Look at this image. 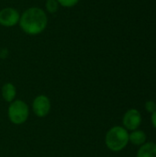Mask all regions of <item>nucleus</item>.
<instances>
[{"mask_svg": "<svg viewBox=\"0 0 156 157\" xmlns=\"http://www.w3.org/2000/svg\"><path fill=\"white\" fill-rule=\"evenodd\" d=\"M18 25L27 35L37 36L41 34L48 26L47 13L41 7L30 6L20 14Z\"/></svg>", "mask_w": 156, "mask_h": 157, "instance_id": "nucleus-1", "label": "nucleus"}, {"mask_svg": "<svg viewBox=\"0 0 156 157\" xmlns=\"http://www.w3.org/2000/svg\"><path fill=\"white\" fill-rule=\"evenodd\" d=\"M129 144V132L122 126L111 127L105 135V144L113 153L123 151Z\"/></svg>", "mask_w": 156, "mask_h": 157, "instance_id": "nucleus-2", "label": "nucleus"}, {"mask_svg": "<svg viewBox=\"0 0 156 157\" xmlns=\"http://www.w3.org/2000/svg\"><path fill=\"white\" fill-rule=\"evenodd\" d=\"M7 117L10 122L14 125L24 124L29 117V105L21 99H15L9 103L7 109Z\"/></svg>", "mask_w": 156, "mask_h": 157, "instance_id": "nucleus-3", "label": "nucleus"}, {"mask_svg": "<svg viewBox=\"0 0 156 157\" xmlns=\"http://www.w3.org/2000/svg\"><path fill=\"white\" fill-rule=\"evenodd\" d=\"M32 112L38 118L47 117L51 109V103L46 95H38L32 101Z\"/></svg>", "mask_w": 156, "mask_h": 157, "instance_id": "nucleus-4", "label": "nucleus"}, {"mask_svg": "<svg viewBox=\"0 0 156 157\" xmlns=\"http://www.w3.org/2000/svg\"><path fill=\"white\" fill-rule=\"evenodd\" d=\"M143 121V117L137 109H128L122 117V127L128 132H132L140 128Z\"/></svg>", "mask_w": 156, "mask_h": 157, "instance_id": "nucleus-5", "label": "nucleus"}, {"mask_svg": "<svg viewBox=\"0 0 156 157\" xmlns=\"http://www.w3.org/2000/svg\"><path fill=\"white\" fill-rule=\"evenodd\" d=\"M20 13L12 6L4 7L0 10V25L6 28H12L18 25Z\"/></svg>", "mask_w": 156, "mask_h": 157, "instance_id": "nucleus-6", "label": "nucleus"}, {"mask_svg": "<svg viewBox=\"0 0 156 157\" xmlns=\"http://www.w3.org/2000/svg\"><path fill=\"white\" fill-rule=\"evenodd\" d=\"M1 96L3 99L7 103L14 101L17 97V88L15 85L10 82L5 83L1 88Z\"/></svg>", "mask_w": 156, "mask_h": 157, "instance_id": "nucleus-7", "label": "nucleus"}, {"mask_svg": "<svg viewBox=\"0 0 156 157\" xmlns=\"http://www.w3.org/2000/svg\"><path fill=\"white\" fill-rule=\"evenodd\" d=\"M147 142V135L142 130H134L129 133V143L135 146H142Z\"/></svg>", "mask_w": 156, "mask_h": 157, "instance_id": "nucleus-8", "label": "nucleus"}, {"mask_svg": "<svg viewBox=\"0 0 156 157\" xmlns=\"http://www.w3.org/2000/svg\"><path fill=\"white\" fill-rule=\"evenodd\" d=\"M136 157H156V143L146 142L139 147Z\"/></svg>", "mask_w": 156, "mask_h": 157, "instance_id": "nucleus-9", "label": "nucleus"}, {"mask_svg": "<svg viewBox=\"0 0 156 157\" xmlns=\"http://www.w3.org/2000/svg\"><path fill=\"white\" fill-rule=\"evenodd\" d=\"M59 6L60 5L57 0H46L45 2V9L49 14H55L58 11Z\"/></svg>", "mask_w": 156, "mask_h": 157, "instance_id": "nucleus-10", "label": "nucleus"}, {"mask_svg": "<svg viewBox=\"0 0 156 157\" xmlns=\"http://www.w3.org/2000/svg\"><path fill=\"white\" fill-rule=\"evenodd\" d=\"M80 0H57V2L59 3V5L63 7H66V8H71L75 6Z\"/></svg>", "mask_w": 156, "mask_h": 157, "instance_id": "nucleus-11", "label": "nucleus"}, {"mask_svg": "<svg viewBox=\"0 0 156 157\" xmlns=\"http://www.w3.org/2000/svg\"><path fill=\"white\" fill-rule=\"evenodd\" d=\"M144 108H145V110L148 112V113H154L156 110V102L154 100H148L145 102L144 104Z\"/></svg>", "mask_w": 156, "mask_h": 157, "instance_id": "nucleus-12", "label": "nucleus"}, {"mask_svg": "<svg viewBox=\"0 0 156 157\" xmlns=\"http://www.w3.org/2000/svg\"><path fill=\"white\" fill-rule=\"evenodd\" d=\"M151 122H152V125L154 126V128L156 130V110L151 114Z\"/></svg>", "mask_w": 156, "mask_h": 157, "instance_id": "nucleus-13", "label": "nucleus"}, {"mask_svg": "<svg viewBox=\"0 0 156 157\" xmlns=\"http://www.w3.org/2000/svg\"><path fill=\"white\" fill-rule=\"evenodd\" d=\"M8 54V52L6 49H0V58L5 59Z\"/></svg>", "mask_w": 156, "mask_h": 157, "instance_id": "nucleus-14", "label": "nucleus"}]
</instances>
